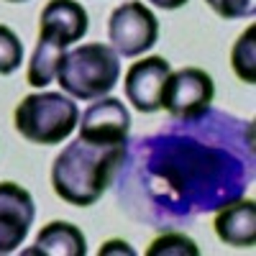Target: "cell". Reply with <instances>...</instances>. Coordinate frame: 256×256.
<instances>
[{"label":"cell","instance_id":"obj_5","mask_svg":"<svg viewBox=\"0 0 256 256\" xmlns=\"http://www.w3.org/2000/svg\"><path fill=\"white\" fill-rule=\"evenodd\" d=\"M108 41L118 56H141L159 41V20L141 0H128L108 18Z\"/></svg>","mask_w":256,"mask_h":256},{"label":"cell","instance_id":"obj_8","mask_svg":"<svg viewBox=\"0 0 256 256\" xmlns=\"http://www.w3.org/2000/svg\"><path fill=\"white\" fill-rule=\"evenodd\" d=\"M172 72V64L164 56H144L141 62H134L131 70L126 72L123 90L128 102L138 113H156L159 108V95L164 88L166 74Z\"/></svg>","mask_w":256,"mask_h":256},{"label":"cell","instance_id":"obj_14","mask_svg":"<svg viewBox=\"0 0 256 256\" xmlns=\"http://www.w3.org/2000/svg\"><path fill=\"white\" fill-rule=\"evenodd\" d=\"M24 62V44L13 28L0 24V77H8L20 70Z\"/></svg>","mask_w":256,"mask_h":256},{"label":"cell","instance_id":"obj_15","mask_svg":"<svg viewBox=\"0 0 256 256\" xmlns=\"http://www.w3.org/2000/svg\"><path fill=\"white\" fill-rule=\"evenodd\" d=\"M148 256H169V254H177V256H198L200 248L198 244L182 236V233H164V236H159L156 241H152V246L146 248Z\"/></svg>","mask_w":256,"mask_h":256},{"label":"cell","instance_id":"obj_19","mask_svg":"<svg viewBox=\"0 0 256 256\" xmlns=\"http://www.w3.org/2000/svg\"><path fill=\"white\" fill-rule=\"evenodd\" d=\"M6 3H26V0H6Z\"/></svg>","mask_w":256,"mask_h":256},{"label":"cell","instance_id":"obj_7","mask_svg":"<svg viewBox=\"0 0 256 256\" xmlns=\"http://www.w3.org/2000/svg\"><path fill=\"white\" fill-rule=\"evenodd\" d=\"M36 218V205L26 187L0 182V254H13L24 246Z\"/></svg>","mask_w":256,"mask_h":256},{"label":"cell","instance_id":"obj_13","mask_svg":"<svg viewBox=\"0 0 256 256\" xmlns=\"http://www.w3.org/2000/svg\"><path fill=\"white\" fill-rule=\"evenodd\" d=\"M230 64L241 82H246V84L256 82V26H248L238 36L236 44H233Z\"/></svg>","mask_w":256,"mask_h":256},{"label":"cell","instance_id":"obj_1","mask_svg":"<svg viewBox=\"0 0 256 256\" xmlns=\"http://www.w3.org/2000/svg\"><path fill=\"white\" fill-rule=\"evenodd\" d=\"M126 148L128 146H98L82 138L67 144L52 166L54 192L77 208L95 205L123 166Z\"/></svg>","mask_w":256,"mask_h":256},{"label":"cell","instance_id":"obj_4","mask_svg":"<svg viewBox=\"0 0 256 256\" xmlns=\"http://www.w3.org/2000/svg\"><path fill=\"white\" fill-rule=\"evenodd\" d=\"M212 98H216L212 77L200 67H182L166 74L159 108L177 120H198L208 113Z\"/></svg>","mask_w":256,"mask_h":256},{"label":"cell","instance_id":"obj_18","mask_svg":"<svg viewBox=\"0 0 256 256\" xmlns=\"http://www.w3.org/2000/svg\"><path fill=\"white\" fill-rule=\"evenodd\" d=\"M148 3L162 8V10H177V8H182L187 3V0H148Z\"/></svg>","mask_w":256,"mask_h":256},{"label":"cell","instance_id":"obj_10","mask_svg":"<svg viewBox=\"0 0 256 256\" xmlns=\"http://www.w3.org/2000/svg\"><path fill=\"white\" fill-rule=\"evenodd\" d=\"M24 256H84L88 254V241L84 233L67 220H52L38 230V236L31 248L20 251Z\"/></svg>","mask_w":256,"mask_h":256},{"label":"cell","instance_id":"obj_6","mask_svg":"<svg viewBox=\"0 0 256 256\" xmlns=\"http://www.w3.org/2000/svg\"><path fill=\"white\" fill-rule=\"evenodd\" d=\"M80 138L98 146H128L131 113L118 98H98L80 118Z\"/></svg>","mask_w":256,"mask_h":256},{"label":"cell","instance_id":"obj_3","mask_svg":"<svg viewBox=\"0 0 256 256\" xmlns=\"http://www.w3.org/2000/svg\"><path fill=\"white\" fill-rule=\"evenodd\" d=\"M13 123L26 141L38 146H54L72 136L80 123V108L70 95L31 92L18 102Z\"/></svg>","mask_w":256,"mask_h":256},{"label":"cell","instance_id":"obj_11","mask_svg":"<svg viewBox=\"0 0 256 256\" xmlns=\"http://www.w3.org/2000/svg\"><path fill=\"white\" fill-rule=\"evenodd\" d=\"M216 233L226 246L246 248L256 244V202L254 200H238L233 205H226L216 216Z\"/></svg>","mask_w":256,"mask_h":256},{"label":"cell","instance_id":"obj_16","mask_svg":"<svg viewBox=\"0 0 256 256\" xmlns=\"http://www.w3.org/2000/svg\"><path fill=\"white\" fill-rule=\"evenodd\" d=\"M205 3L226 20L251 18L256 13V0H205Z\"/></svg>","mask_w":256,"mask_h":256},{"label":"cell","instance_id":"obj_2","mask_svg":"<svg viewBox=\"0 0 256 256\" xmlns=\"http://www.w3.org/2000/svg\"><path fill=\"white\" fill-rule=\"evenodd\" d=\"M120 80V56L110 44H82L64 52L59 59L56 82L74 100H98L110 95Z\"/></svg>","mask_w":256,"mask_h":256},{"label":"cell","instance_id":"obj_12","mask_svg":"<svg viewBox=\"0 0 256 256\" xmlns=\"http://www.w3.org/2000/svg\"><path fill=\"white\" fill-rule=\"evenodd\" d=\"M64 52H67V49L59 46L56 41L38 36V44H36V49L31 54L28 72H26V80H28L31 88H46V84L56 77L59 59H62Z\"/></svg>","mask_w":256,"mask_h":256},{"label":"cell","instance_id":"obj_9","mask_svg":"<svg viewBox=\"0 0 256 256\" xmlns=\"http://www.w3.org/2000/svg\"><path fill=\"white\" fill-rule=\"evenodd\" d=\"M88 28H90L88 10L77 0H49L41 10L38 36L56 41L64 49H70L74 41H82Z\"/></svg>","mask_w":256,"mask_h":256},{"label":"cell","instance_id":"obj_17","mask_svg":"<svg viewBox=\"0 0 256 256\" xmlns=\"http://www.w3.org/2000/svg\"><path fill=\"white\" fill-rule=\"evenodd\" d=\"M108 254H128V256H134V248L128 246L126 241H108L100 248V256H108Z\"/></svg>","mask_w":256,"mask_h":256}]
</instances>
